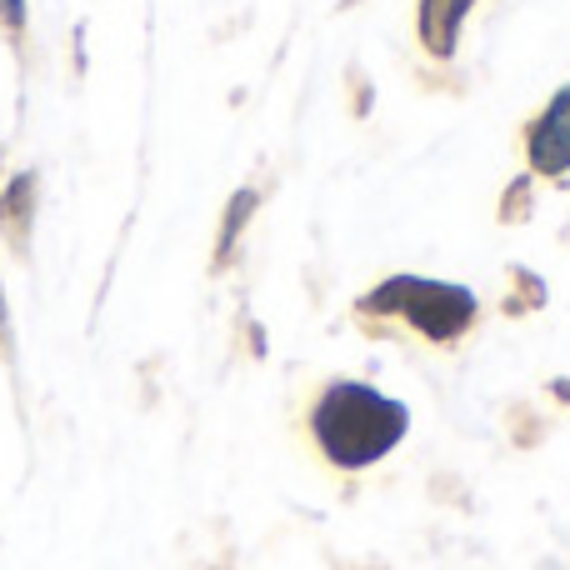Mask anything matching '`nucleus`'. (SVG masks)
Returning <instances> with one entry per match:
<instances>
[{
    "mask_svg": "<svg viewBox=\"0 0 570 570\" xmlns=\"http://www.w3.org/2000/svg\"><path fill=\"white\" fill-rule=\"evenodd\" d=\"M371 305L405 315V321H411L421 335H431V341H451V335H461L475 315L471 291H461V285H441V281H415V276L391 281L385 291H375Z\"/></svg>",
    "mask_w": 570,
    "mask_h": 570,
    "instance_id": "f03ea898",
    "label": "nucleus"
},
{
    "mask_svg": "<svg viewBox=\"0 0 570 570\" xmlns=\"http://www.w3.org/2000/svg\"><path fill=\"white\" fill-rule=\"evenodd\" d=\"M405 421H411V411L401 401L351 381L331 385L311 415L321 451L345 471H361V465L381 461L385 451H395V441L405 435Z\"/></svg>",
    "mask_w": 570,
    "mask_h": 570,
    "instance_id": "f257e3e1",
    "label": "nucleus"
},
{
    "mask_svg": "<svg viewBox=\"0 0 570 570\" xmlns=\"http://www.w3.org/2000/svg\"><path fill=\"white\" fill-rule=\"evenodd\" d=\"M0 10H6L10 26H20V20H26V0H0Z\"/></svg>",
    "mask_w": 570,
    "mask_h": 570,
    "instance_id": "20e7f679",
    "label": "nucleus"
},
{
    "mask_svg": "<svg viewBox=\"0 0 570 570\" xmlns=\"http://www.w3.org/2000/svg\"><path fill=\"white\" fill-rule=\"evenodd\" d=\"M525 146H531V166L546 170V176L570 170V86L556 90V100L546 106V116L531 126Z\"/></svg>",
    "mask_w": 570,
    "mask_h": 570,
    "instance_id": "7ed1b4c3",
    "label": "nucleus"
}]
</instances>
